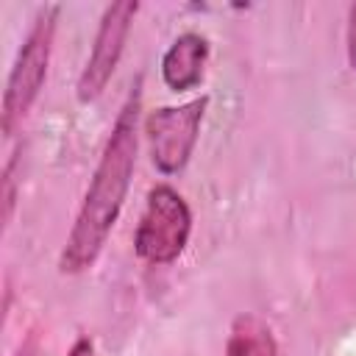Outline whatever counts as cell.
<instances>
[{
    "label": "cell",
    "mask_w": 356,
    "mask_h": 356,
    "mask_svg": "<svg viewBox=\"0 0 356 356\" xmlns=\"http://www.w3.org/2000/svg\"><path fill=\"white\" fill-rule=\"evenodd\" d=\"M139 108H142V78H136L134 89L128 92L111 134L103 145L100 161L95 175L86 186L75 222L67 234V242L58 256V270L64 275H78L89 270L122 211L125 195L131 189L134 167H136V147H139Z\"/></svg>",
    "instance_id": "6da1fadb"
},
{
    "label": "cell",
    "mask_w": 356,
    "mask_h": 356,
    "mask_svg": "<svg viewBox=\"0 0 356 356\" xmlns=\"http://www.w3.org/2000/svg\"><path fill=\"white\" fill-rule=\"evenodd\" d=\"M61 8L56 3L42 6L28 36L22 39V47L17 50V58L11 64L6 92H3V134L14 136V131L22 125L25 114L31 111L33 100L42 92V83L47 78V64L53 53V36Z\"/></svg>",
    "instance_id": "7a4b0ae2"
},
{
    "label": "cell",
    "mask_w": 356,
    "mask_h": 356,
    "mask_svg": "<svg viewBox=\"0 0 356 356\" xmlns=\"http://www.w3.org/2000/svg\"><path fill=\"white\" fill-rule=\"evenodd\" d=\"M192 234V211L178 189L170 184H156L147 192L145 211L139 217L134 248L147 264H172Z\"/></svg>",
    "instance_id": "3957f363"
},
{
    "label": "cell",
    "mask_w": 356,
    "mask_h": 356,
    "mask_svg": "<svg viewBox=\"0 0 356 356\" xmlns=\"http://www.w3.org/2000/svg\"><path fill=\"white\" fill-rule=\"evenodd\" d=\"M206 106H209V97H195L189 103L161 106L147 114L145 136L150 145L153 167L161 175H175L186 167V161L195 150L197 134H200Z\"/></svg>",
    "instance_id": "277c9868"
},
{
    "label": "cell",
    "mask_w": 356,
    "mask_h": 356,
    "mask_svg": "<svg viewBox=\"0 0 356 356\" xmlns=\"http://www.w3.org/2000/svg\"><path fill=\"white\" fill-rule=\"evenodd\" d=\"M136 11H139V3H134V0H117L103 11L89 58L78 75L75 92H78L81 103H92L103 95V89L111 81V75L120 64V56L125 50V39L131 33V22H134Z\"/></svg>",
    "instance_id": "5b68a950"
},
{
    "label": "cell",
    "mask_w": 356,
    "mask_h": 356,
    "mask_svg": "<svg viewBox=\"0 0 356 356\" xmlns=\"http://www.w3.org/2000/svg\"><path fill=\"white\" fill-rule=\"evenodd\" d=\"M209 61V39L197 31H186L172 39L161 56V78L172 92H189L200 83Z\"/></svg>",
    "instance_id": "8992f818"
},
{
    "label": "cell",
    "mask_w": 356,
    "mask_h": 356,
    "mask_svg": "<svg viewBox=\"0 0 356 356\" xmlns=\"http://www.w3.org/2000/svg\"><path fill=\"white\" fill-rule=\"evenodd\" d=\"M225 356H281L278 339L267 320L259 314H239L234 317L225 339Z\"/></svg>",
    "instance_id": "52a82bcc"
},
{
    "label": "cell",
    "mask_w": 356,
    "mask_h": 356,
    "mask_svg": "<svg viewBox=\"0 0 356 356\" xmlns=\"http://www.w3.org/2000/svg\"><path fill=\"white\" fill-rule=\"evenodd\" d=\"M14 170H17V153L8 159L6 170H3V203H6L3 220H8L11 217V209H14Z\"/></svg>",
    "instance_id": "ba28073f"
},
{
    "label": "cell",
    "mask_w": 356,
    "mask_h": 356,
    "mask_svg": "<svg viewBox=\"0 0 356 356\" xmlns=\"http://www.w3.org/2000/svg\"><path fill=\"white\" fill-rule=\"evenodd\" d=\"M345 53L348 64L356 70V3L348 8V28H345Z\"/></svg>",
    "instance_id": "9c48e42d"
},
{
    "label": "cell",
    "mask_w": 356,
    "mask_h": 356,
    "mask_svg": "<svg viewBox=\"0 0 356 356\" xmlns=\"http://www.w3.org/2000/svg\"><path fill=\"white\" fill-rule=\"evenodd\" d=\"M70 356H97L95 342H92L89 337H78V339H75V345L70 348Z\"/></svg>",
    "instance_id": "30bf717a"
},
{
    "label": "cell",
    "mask_w": 356,
    "mask_h": 356,
    "mask_svg": "<svg viewBox=\"0 0 356 356\" xmlns=\"http://www.w3.org/2000/svg\"><path fill=\"white\" fill-rule=\"evenodd\" d=\"M14 356H42V350H39V342L33 339V337H28L19 348H17V353Z\"/></svg>",
    "instance_id": "8fae6325"
}]
</instances>
